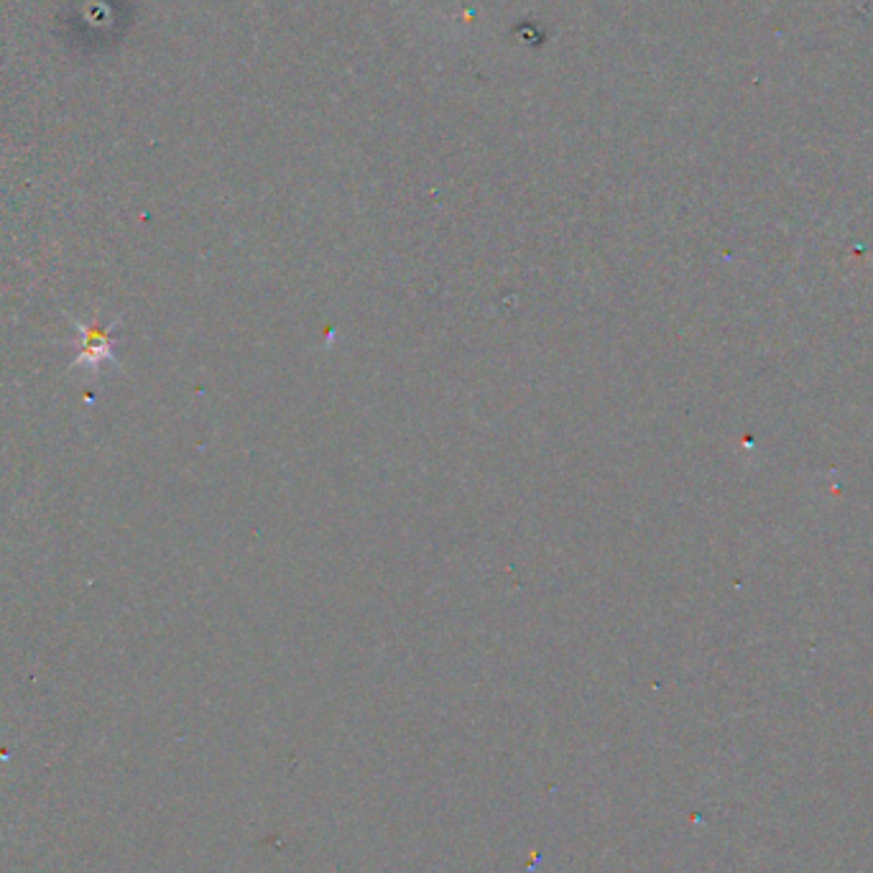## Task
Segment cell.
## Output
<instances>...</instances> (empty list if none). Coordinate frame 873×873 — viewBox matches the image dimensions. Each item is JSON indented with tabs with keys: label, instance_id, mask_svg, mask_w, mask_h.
<instances>
[{
	"label": "cell",
	"instance_id": "cell-1",
	"mask_svg": "<svg viewBox=\"0 0 873 873\" xmlns=\"http://www.w3.org/2000/svg\"><path fill=\"white\" fill-rule=\"evenodd\" d=\"M113 353V340L108 335V329H102L100 325L92 327H82V350L77 363H100V360L110 358Z\"/></svg>",
	"mask_w": 873,
	"mask_h": 873
}]
</instances>
